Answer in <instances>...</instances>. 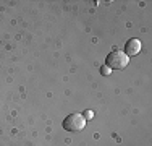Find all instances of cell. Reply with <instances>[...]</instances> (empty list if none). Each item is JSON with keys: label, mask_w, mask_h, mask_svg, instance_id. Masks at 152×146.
<instances>
[{"label": "cell", "mask_w": 152, "mask_h": 146, "mask_svg": "<svg viewBox=\"0 0 152 146\" xmlns=\"http://www.w3.org/2000/svg\"><path fill=\"white\" fill-rule=\"evenodd\" d=\"M142 49V44H141L139 39H129L128 42L125 44V50L123 52L126 54L128 57H133V55H137Z\"/></svg>", "instance_id": "3"}, {"label": "cell", "mask_w": 152, "mask_h": 146, "mask_svg": "<svg viewBox=\"0 0 152 146\" xmlns=\"http://www.w3.org/2000/svg\"><path fill=\"white\" fill-rule=\"evenodd\" d=\"M105 62H107V67L110 68V70H113V68L123 70V68H126V65L129 63V57L126 55L125 52H121V50H113V52H110L107 55Z\"/></svg>", "instance_id": "1"}, {"label": "cell", "mask_w": 152, "mask_h": 146, "mask_svg": "<svg viewBox=\"0 0 152 146\" xmlns=\"http://www.w3.org/2000/svg\"><path fill=\"white\" fill-rule=\"evenodd\" d=\"M110 68H108L107 67V65H105V67H102V68H100V73H102V75H110Z\"/></svg>", "instance_id": "5"}, {"label": "cell", "mask_w": 152, "mask_h": 146, "mask_svg": "<svg viewBox=\"0 0 152 146\" xmlns=\"http://www.w3.org/2000/svg\"><path fill=\"white\" fill-rule=\"evenodd\" d=\"M83 117H84V120H89V119H92V117H94V112L92 111H86Z\"/></svg>", "instance_id": "4"}, {"label": "cell", "mask_w": 152, "mask_h": 146, "mask_svg": "<svg viewBox=\"0 0 152 146\" xmlns=\"http://www.w3.org/2000/svg\"><path fill=\"white\" fill-rule=\"evenodd\" d=\"M61 127H63L66 131L75 133V131H79V130L84 128V127H86V120H84V117H83L81 114H70V115L65 117Z\"/></svg>", "instance_id": "2"}]
</instances>
